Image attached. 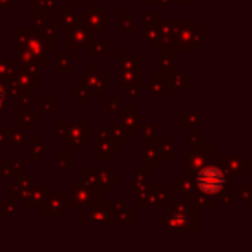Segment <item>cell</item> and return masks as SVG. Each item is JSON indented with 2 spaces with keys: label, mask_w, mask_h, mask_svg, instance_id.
I'll use <instances>...</instances> for the list:
<instances>
[{
  "label": "cell",
  "mask_w": 252,
  "mask_h": 252,
  "mask_svg": "<svg viewBox=\"0 0 252 252\" xmlns=\"http://www.w3.org/2000/svg\"><path fill=\"white\" fill-rule=\"evenodd\" d=\"M224 185V176L218 168H206L199 175V187L207 193H216Z\"/></svg>",
  "instance_id": "6da1fadb"
},
{
  "label": "cell",
  "mask_w": 252,
  "mask_h": 252,
  "mask_svg": "<svg viewBox=\"0 0 252 252\" xmlns=\"http://www.w3.org/2000/svg\"><path fill=\"white\" fill-rule=\"evenodd\" d=\"M4 97H5V94H4V88L0 87V104L4 102Z\"/></svg>",
  "instance_id": "7a4b0ae2"
}]
</instances>
